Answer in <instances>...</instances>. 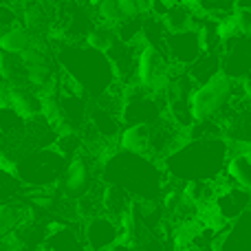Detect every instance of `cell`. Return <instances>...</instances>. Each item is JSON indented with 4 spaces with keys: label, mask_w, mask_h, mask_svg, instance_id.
<instances>
[{
    "label": "cell",
    "mask_w": 251,
    "mask_h": 251,
    "mask_svg": "<svg viewBox=\"0 0 251 251\" xmlns=\"http://www.w3.org/2000/svg\"><path fill=\"white\" fill-rule=\"evenodd\" d=\"M221 249H251V207L227 225Z\"/></svg>",
    "instance_id": "10"
},
{
    "label": "cell",
    "mask_w": 251,
    "mask_h": 251,
    "mask_svg": "<svg viewBox=\"0 0 251 251\" xmlns=\"http://www.w3.org/2000/svg\"><path fill=\"white\" fill-rule=\"evenodd\" d=\"M187 73L194 77L196 84H205L214 75L223 73V49L218 51H203L190 66H185Z\"/></svg>",
    "instance_id": "11"
},
{
    "label": "cell",
    "mask_w": 251,
    "mask_h": 251,
    "mask_svg": "<svg viewBox=\"0 0 251 251\" xmlns=\"http://www.w3.org/2000/svg\"><path fill=\"white\" fill-rule=\"evenodd\" d=\"M165 51H168L170 60L174 64L181 66H190L196 57L203 53V47H201V38L199 31L194 26L183 31H170L168 35V44H165Z\"/></svg>",
    "instance_id": "6"
},
{
    "label": "cell",
    "mask_w": 251,
    "mask_h": 251,
    "mask_svg": "<svg viewBox=\"0 0 251 251\" xmlns=\"http://www.w3.org/2000/svg\"><path fill=\"white\" fill-rule=\"evenodd\" d=\"M0 79L4 84L26 82V64L22 62L20 53L0 51Z\"/></svg>",
    "instance_id": "15"
},
{
    "label": "cell",
    "mask_w": 251,
    "mask_h": 251,
    "mask_svg": "<svg viewBox=\"0 0 251 251\" xmlns=\"http://www.w3.org/2000/svg\"><path fill=\"white\" fill-rule=\"evenodd\" d=\"M25 221H26V212L20 205L2 203L0 205V240L11 234L13 229H18Z\"/></svg>",
    "instance_id": "20"
},
{
    "label": "cell",
    "mask_w": 251,
    "mask_h": 251,
    "mask_svg": "<svg viewBox=\"0 0 251 251\" xmlns=\"http://www.w3.org/2000/svg\"><path fill=\"white\" fill-rule=\"evenodd\" d=\"M117 38H119V35H117V26L104 22V25H95V26H93L91 33L86 35V44L93 49V51L106 53L115 42H117Z\"/></svg>",
    "instance_id": "16"
},
{
    "label": "cell",
    "mask_w": 251,
    "mask_h": 251,
    "mask_svg": "<svg viewBox=\"0 0 251 251\" xmlns=\"http://www.w3.org/2000/svg\"><path fill=\"white\" fill-rule=\"evenodd\" d=\"M150 137H152V124H130L122 132V148L130 154H150Z\"/></svg>",
    "instance_id": "12"
},
{
    "label": "cell",
    "mask_w": 251,
    "mask_h": 251,
    "mask_svg": "<svg viewBox=\"0 0 251 251\" xmlns=\"http://www.w3.org/2000/svg\"><path fill=\"white\" fill-rule=\"evenodd\" d=\"M240 95H245L243 79L238 82V79L229 77L227 73L214 75L209 82L199 84L196 91L192 93V113H194V122L218 119L227 110V106Z\"/></svg>",
    "instance_id": "2"
},
{
    "label": "cell",
    "mask_w": 251,
    "mask_h": 251,
    "mask_svg": "<svg viewBox=\"0 0 251 251\" xmlns=\"http://www.w3.org/2000/svg\"><path fill=\"white\" fill-rule=\"evenodd\" d=\"M91 122L95 124V128L100 130V134L104 139L117 137V132H119V119H117V113H115V110L106 108V106H101V108H95L91 113Z\"/></svg>",
    "instance_id": "19"
},
{
    "label": "cell",
    "mask_w": 251,
    "mask_h": 251,
    "mask_svg": "<svg viewBox=\"0 0 251 251\" xmlns=\"http://www.w3.org/2000/svg\"><path fill=\"white\" fill-rule=\"evenodd\" d=\"M64 194H69L71 199H79V196L88 194L93 187V170L88 159H84V154L79 152L77 156H73L66 168L64 174Z\"/></svg>",
    "instance_id": "8"
},
{
    "label": "cell",
    "mask_w": 251,
    "mask_h": 251,
    "mask_svg": "<svg viewBox=\"0 0 251 251\" xmlns=\"http://www.w3.org/2000/svg\"><path fill=\"white\" fill-rule=\"evenodd\" d=\"M196 9L209 18L225 20L238 11V0H196Z\"/></svg>",
    "instance_id": "21"
},
{
    "label": "cell",
    "mask_w": 251,
    "mask_h": 251,
    "mask_svg": "<svg viewBox=\"0 0 251 251\" xmlns=\"http://www.w3.org/2000/svg\"><path fill=\"white\" fill-rule=\"evenodd\" d=\"M22 62H25L26 66H38V64H49V53L44 51L42 44H31L26 51L20 53Z\"/></svg>",
    "instance_id": "26"
},
{
    "label": "cell",
    "mask_w": 251,
    "mask_h": 251,
    "mask_svg": "<svg viewBox=\"0 0 251 251\" xmlns=\"http://www.w3.org/2000/svg\"><path fill=\"white\" fill-rule=\"evenodd\" d=\"M223 73L234 79L251 75V35H234L223 42Z\"/></svg>",
    "instance_id": "5"
},
{
    "label": "cell",
    "mask_w": 251,
    "mask_h": 251,
    "mask_svg": "<svg viewBox=\"0 0 251 251\" xmlns=\"http://www.w3.org/2000/svg\"><path fill=\"white\" fill-rule=\"evenodd\" d=\"M33 33L26 25H11L9 29L0 31V51L22 53L33 44Z\"/></svg>",
    "instance_id": "13"
},
{
    "label": "cell",
    "mask_w": 251,
    "mask_h": 251,
    "mask_svg": "<svg viewBox=\"0 0 251 251\" xmlns=\"http://www.w3.org/2000/svg\"><path fill=\"white\" fill-rule=\"evenodd\" d=\"M29 119L25 117V115H20L16 108H13L11 104H7L4 101L2 106H0V132L7 134V137H13V134L22 132L25 130V126Z\"/></svg>",
    "instance_id": "22"
},
{
    "label": "cell",
    "mask_w": 251,
    "mask_h": 251,
    "mask_svg": "<svg viewBox=\"0 0 251 251\" xmlns=\"http://www.w3.org/2000/svg\"><path fill=\"white\" fill-rule=\"evenodd\" d=\"M251 207V190L243 185H229L218 192L216 201L212 203V209L223 223H231Z\"/></svg>",
    "instance_id": "7"
},
{
    "label": "cell",
    "mask_w": 251,
    "mask_h": 251,
    "mask_svg": "<svg viewBox=\"0 0 251 251\" xmlns=\"http://www.w3.org/2000/svg\"><path fill=\"white\" fill-rule=\"evenodd\" d=\"M236 25L243 35H251V9H238L236 11Z\"/></svg>",
    "instance_id": "28"
},
{
    "label": "cell",
    "mask_w": 251,
    "mask_h": 251,
    "mask_svg": "<svg viewBox=\"0 0 251 251\" xmlns=\"http://www.w3.org/2000/svg\"><path fill=\"white\" fill-rule=\"evenodd\" d=\"M168 57L170 55L165 51L143 42L141 53H139L137 82L152 93H165L174 71V62H170Z\"/></svg>",
    "instance_id": "3"
},
{
    "label": "cell",
    "mask_w": 251,
    "mask_h": 251,
    "mask_svg": "<svg viewBox=\"0 0 251 251\" xmlns=\"http://www.w3.org/2000/svg\"><path fill=\"white\" fill-rule=\"evenodd\" d=\"M16 7H9V2H2L0 0V29H9L11 25H16Z\"/></svg>",
    "instance_id": "27"
},
{
    "label": "cell",
    "mask_w": 251,
    "mask_h": 251,
    "mask_svg": "<svg viewBox=\"0 0 251 251\" xmlns=\"http://www.w3.org/2000/svg\"><path fill=\"white\" fill-rule=\"evenodd\" d=\"M42 247L47 249H69V247H84V240L77 238L75 231H71L69 227H57L55 231H49L47 240Z\"/></svg>",
    "instance_id": "23"
},
{
    "label": "cell",
    "mask_w": 251,
    "mask_h": 251,
    "mask_svg": "<svg viewBox=\"0 0 251 251\" xmlns=\"http://www.w3.org/2000/svg\"><path fill=\"white\" fill-rule=\"evenodd\" d=\"M122 243V223L108 214H95L84 223V247L110 249Z\"/></svg>",
    "instance_id": "4"
},
{
    "label": "cell",
    "mask_w": 251,
    "mask_h": 251,
    "mask_svg": "<svg viewBox=\"0 0 251 251\" xmlns=\"http://www.w3.org/2000/svg\"><path fill=\"white\" fill-rule=\"evenodd\" d=\"M20 16H22V22L29 26L33 35L35 33H42V31L47 29V25H49L47 4H42L40 0H31V2H26L25 7H22Z\"/></svg>",
    "instance_id": "17"
},
{
    "label": "cell",
    "mask_w": 251,
    "mask_h": 251,
    "mask_svg": "<svg viewBox=\"0 0 251 251\" xmlns=\"http://www.w3.org/2000/svg\"><path fill=\"white\" fill-rule=\"evenodd\" d=\"M227 161V146L216 137L192 139V143L178 146L168 154V170L172 176L183 181L194 178H216Z\"/></svg>",
    "instance_id": "1"
},
{
    "label": "cell",
    "mask_w": 251,
    "mask_h": 251,
    "mask_svg": "<svg viewBox=\"0 0 251 251\" xmlns=\"http://www.w3.org/2000/svg\"><path fill=\"white\" fill-rule=\"evenodd\" d=\"M97 16H100L104 22H108V25L117 26L119 22L124 20L119 0H100V2H97Z\"/></svg>",
    "instance_id": "25"
},
{
    "label": "cell",
    "mask_w": 251,
    "mask_h": 251,
    "mask_svg": "<svg viewBox=\"0 0 251 251\" xmlns=\"http://www.w3.org/2000/svg\"><path fill=\"white\" fill-rule=\"evenodd\" d=\"M53 79L51 64H38V66H26V82L33 88L42 91L49 86V82Z\"/></svg>",
    "instance_id": "24"
},
{
    "label": "cell",
    "mask_w": 251,
    "mask_h": 251,
    "mask_svg": "<svg viewBox=\"0 0 251 251\" xmlns=\"http://www.w3.org/2000/svg\"><path fill=\"white\" fill-rule=\"evenodd\" d=\"M101 205H104V212L108 216L122 221V216L130 209V199L126 194V190L122 185H106L104 194H101Z\"/></svg>",
    "instance_id": "14"
},
{
    "label": "cell",
    "mask_w": 251,
    "mask_h": 251,
    "mask_svg": "<svg viewBox=\"0 0 251 251\" xmlns=\"http://www.w3.org/2000/svg\"><path fill=\"white\" fill-rule=\"evenodd\" d=\"M29 82H16L4 86V101L11 104L20 115H25L26 119L42 115V95L31 91Z\"/></svg>",
    "instance_id": "9"
},
{
    "label": "cell",
    "mask_w": 251,
    "mask_h": 251,
    "mask_svg": "<svg viewBox=\"0 0 251 251\" xmlns=\"http://www.w3.org/2000/svg\"><path fill=\"white\" fill-rule=\"evenodd\" d=\"M227 174L234 178L236 185H243L251 190V154L243 152V154H236L227 161Z\"/></svg>",
    "instance_id": "18"
},
{
    "label": "cell",
    "mask_w": 251,
    "mask_h": 251,
    "mask_svg": "<svg viewBox=\"0 0 251 251\" xmlns=\"http://www.w3.org/2000/svg\"><path fill=\"white\" fill-rule=\"evenodd\" d=\"M238 9H251V0H238Z\"/></svg>",
    "instance_id": "29"
}]
</instances>
